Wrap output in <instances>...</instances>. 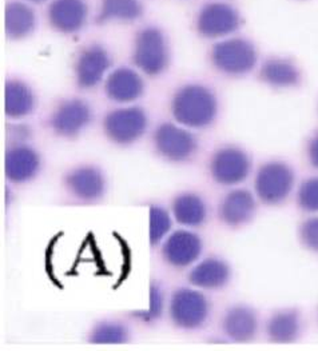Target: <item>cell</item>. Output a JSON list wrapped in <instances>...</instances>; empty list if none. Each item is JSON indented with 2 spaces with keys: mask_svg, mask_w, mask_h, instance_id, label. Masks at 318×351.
Masks as SVG:
<instances>
[{
  "mask_svg": "<svg viewBox=\"0 0 318 351\" xmlns=\"http://www.w3.org/2000/svg\"><path fill=\"white\" fill-rule=\"evenodd\" d=\"M5 34L10 39H25L34 32L36 16L34 10L23 1H10L4 14Z\"/></svg>",
  "mask_w": 318,
  "mask_h": 351,
  "instance_id": "22",
  "label": "cell"
},
{
  "mask_svg": "<svg viewBox=\"0 0 318 351\" xmlns=\"http://www.w3.org/2000/svg\"><path fill=\"white\" fill-rule=\"evenodd\" d=\"M218 213L222 222L229 226L245 225L255 213V199L247 190H234L220 202Z\"/></svg>",
  "mask_w": 318,
  "mask_h": 351,
  "instance_id": "17",
  "label": "cell"
},
{
  "mask_svg": "<svg viewBox=\"0 0 318 351\" xmlns=\"http://www.w3.org/2000/svg\"><path fill=\"white\" fill-rule=\"evenodd\" d=\"M163 310V294L155 285L150 289V308L145 314V319H155L162 314Z\"/></svg>",
  "mask_w": 318,
  "mask_h": 351,
  "instance_id": "30",
  "label": "cell"
},
{
  "mask_svg": "<svg viewBox=\"0 0 318 351\" xmlns=\"http://www.w3.org/2000/svg\"><path fill=\"white\" fill-rule=\"evenodd\" d=\"M231 276L230 266L218 258H206L190 271L189 280L199 289L216 290L223 287Z\"/></svg>",
  "mask_w": 318,
  "mask_h": 351,
  "instance_id": "20",
  "label": "cell"
},
{
  "mask_svg": "<svg viewBox=\"0 0 318 351\" xmlns=\"http://www.w3.org/2000/svg\"><path fill=\"white\" fill-rule=\"evenodd\" d=\"M298 206L308 213H318V176L306 179L297 193Z\"/></svg>",
  "mask_w": 318,
  "mask_h": 351,
  "instance_id": "28",
  "label": "cell"
},
{
  "mask_svg": "<svg viewBox=\"0 0 318 351\" xmlns=\"http://www.w3.org/2000/svg\"><path fill=\"white\" fill-rule=\"evenodd\" d=\"M154 146L165 159L185 162L196 154L198 142L189 130L172 123H163L154 132Z\"/></svg>",
  "mask_w": 318,
  "mask_h": 351,
  "instance_id": "8",
  "label": "cell"
},
{
  "mask_svg": "<svg viewBox=\"0 0 318 351\" xmlns=\"http://www.w3.org/2000/svg\"><path fill=\"white\" fill-rule=\"evenodd\" d=\"M89 8L84 0H52L47 10L49 25L62 34H75L87 22Z\"/></svg>",
  "mask_w": 318,
  "mask_h": 351,
  "instance_id": "13",
  "label": "cell"
},
{
  "mask_svg": "<svg viewBox=\"0 0 318 351\" xmlns=\"http://www.w3.org/2000/svg\"><path fill=\"white\" fill-rule=\"evenodd\" d=\"M144 79L131 69L121 67L107 76L104 82V93L111 101L130 103L144 95Z\"/></svg>",
  "mask_w": 318,
  "mask_h": 351,
  "instance_id": "15",
  "label": "cell"
},
{
  "mask_svg": "<svg viewBox=\"0 0 318 351\" xmlns=\"http://www.w3.org/2000/svg\"><path fill=\"white\" fill-rule=\"evenodd\" d=\"M299 238L306 249L318 252V217L309 218L301 225Z\"/></svg>",
  "mask_w": 318,
  "mask_h": 351,
  "instance_id": "29",
  "label": "cell"
},
{
  "mask_svg": "<svg viewBox=\"0 0 318 351\" xmlns=\"http://www.w3.org/2000/svg\"><path fill=\"white\" fill-rule=\"evenodd\" d=\"M144 7L139 0H102L97 23L103 25L111 21L133 22L142 16Z\"/></svg>",
  "mask_w": 318,
  "mask_h": 351,
  "instance_id": "25",
  "label": "cell"
},
{
  "mask_svg": "<svg viewBox=\"0 0 318 351\" xmlns=\"http://www.w3.org/2000/svg\"><path fill=\"white\" fill-rule=\"evenodd\" d=\"M242 25L240 12L230 4L214 1L198 14L196 31L205 38H222L236 32Z\"/></svg>",
  "mask_w": 318,
  "mask_h": 351,
  "instance_id": "7",
  "label": "cell"
},
{
  "mask_svg": "<svg viewBox=\"0 0 318 351\" xmlns=\"http://www.w3.org/2000/svg\"><path fill=\"white\" fill-rule=\"evenodd\" d=\"M210 311L206 297L193 289H178L172 294L170 315L172 322L181 328L193 330L202 326Z\"/></svg>",
  "mask_w": 318,
  "mask_h": 351,
  "instance_id": "6",
  "label": "cell"
},
{
  "mask_svg": "<svg viewBox=\"0 0 318 351\" xmlns=\"http://www.w3.org/2000/svg\"><path fill=\"white\" fill-rule=\"evenodd\" d=\"M103 128L106 135L114 143H134L146 131V112L139 107H123L113 110L106 115Z\"/></svg>",
  "mask_w": 318,
  "mask_h": 351,
  "instance_id": "5",
  "label": "cell"
},
{
  "mask_svg": "<svg viewBox=\"0 0 318 351\" xmlns=\"http://www.w3.org/2000/svg\"><path fill=\"white\" fill-rule=\"evenodd\" d=\"M266 332L270 341L277 343H291L301 332V318L295 310L277 311L270 317Z\"/></svg>",
  "mask_w": 318,
  "mask_h": 351,
  "instance_id": "23",
  "label": "cell"
},
{
  "mask_svg": "<svg viewBox=\"0 0 318 351\" xmlns=\"http://www.w3.org/2000/svg\"><path fill=\"white\" fill-rule=\"evenodd\" d=\"M28 1H32V3H42V1H45V0H28Z\"/></svg>",
  "mask_w": 318,
  "mask_h": 351,
  "instance_id": "32",
  "label": "cell"
},
{
  "mask_svg": "<svg viewBox=\"0 0 318 351\" xmlns=\"http://www.w3.org/2000/svg\"><path fill=\"white\" fill-rule=\"evenodd\" d=\"M222 328L231 341L249 342L257 334L258 319L250 307L240 304L227 310L223 317Z\"/></svg>",
  "mask_w": 318,
  "mask_h": 351,
  "instance_id": "19",
  "label": "cell"
},
{
  "mask_svg": "<svg viewBox=\"0 0 318 351\" xmlns=\"http://www.w3.org/2000/svg\"><path fill=\"white\" fill-rule=\"evenodd\" d=\"M174 218L183 226H199L205 222L207 210L201 197L192 193L178 195L172 202Z\"/></svg>",
  "mask_w": 318,
  "mask_h": 351,
  "instance_id": "24",
  "label": "cell"
},
{
  "mask_svg": "<svg viewBox=\"0 0 318 351\" xmlns=\"http://www.w3.org/2000/svg\"><path fill=\"white\" fill-rule=\"evenodd\" d=\"M127 339V327L118 322H102L94 327L90 334V342L95 345H120Z\"/></svg>",
  "mask_w": 318,
  "mask_h": 351,
  "instance_id": "26",
  "label": "cell"
},
{
  "mask_svg": "<svg viewBox=\"0 0 318 351\" xmlns=\"http://www.w3.org/2000/svg\"><path fill=\"white\" fill-rule=\"evenodd\" d=\"M35 108V95L32 90L19 79H11L5 83L4 110L8 118L22 119Z\"/></svg>",
  "mask_w": 318,
  "mask_h": 351,
  "instance_id": "21",
  "label": "cell"
},
{
  "mask_svg": "<svg viewBox=\"0 0 318 351\" xmlns=\"http://www.w3.org/2000/svg\"><path fill=\"white\" fill-rule=\"evenodd\" d=\"M202 252L201 238L188 230L174 231L166 239L162 254L165 261L174 267H188L196 262Z\"/></svg>",
  "mask_w": 318,
  "mask_h": 351,
  "instance_id": "12",
  "label": "cell"
},
{
  "mask_svg": "<svg viewBox=\"0 0 318 351\" xmlns=\"http://www.w3.org/2000/svg\"><path fill=\"white\" fill-rule=\"evenodd\" d=\"M210 59L222 74L241 76L249 74L255 67L258 53L254 45L247 39L233 38L214 45Z\"/></svg>",
  "mask_w": 318,
  "mask_h": 351,
  "instance_id": "2",
  "label": "cell"
},
{
  "mask_svg": "<svg viewBox=\"0 0 318 351\" xmlns=\"http://www.w3.org/2000/svg\"><path fill=\"white\" fill-rule=\"evenodd\" d=\"M133 60L148 76L161 75L168 69L169 47L161 29L146 27L137 34Z\"/></svg>",
  "mask_w": 318,
  "mask_h": 351,
  "instance_id": "3",
  "label": "cell"
},
{
  "mask_svg": "<svg viewBox=\"0 0 318 351\" xmlns=\"http://www.w3.org/2000/svg\"><path fill=\"white\" fill-rule=\"evenodd\" d=\"M69 191L79 201H98L106 189V182L102 171L94 166H82L69 173L66 179Z\"/></svg>",
  "mask_w": 318,
  "mask_h": 351,
  "instance_id": "14",
  "label": "cell"
},
{
  "mask_svg": "<svg viewBox=\"0 0 318 351\" xmlns=\"http://www.w3.org/2000/svg\"><path fill=\"white\" fill-rule=\"evenodd\" d=\"M308 158H309L310 165L315 169H318V134H316L309 141V145H308Z\"/></svg>",
  "mask_w": 318,
  "mask_h": 351,
  "instance_id": "31",
  "label": "cell"
},
{
  "mask_svg": "<svg viewBox=\"0 0 318 351\" xmlns=\"http://www.w3.org/2000/svg\"><path fill=\"white\" fill-rule=\"evenodd\" d=\"M39 169L41 156L34 149L18 145L7 151L4 170L8 180L14 183H25L36 176Z\"/></svg>",
  "mask_w": 318,
  "mask_h": 351,
  "instance_id": "16",
  "label": "cell"
},
{
  "mask_svg": "<svg viewBox=\"0 0 318 351\" xmlns=\"http://www.w3.org/2000/svg\"><path fill=\"white\" fill-rule=\"evenodd\" d=\"M251 170V162L245 151L227 146L212 156L210 174L213 179L225 186L238 184L245 180Z\"/></svg>",
  "mask_w": 318,
  "mask_h": 351,
  "instance_id": "9",
  "label": "cell"
},
{
  "mask_svg": "<svg viewBox=\"0 0 318 351\" xmlns=\"http://www.w3.org/2000/svg\"><path fill=\"white\" fill-rule=\"evenodd\" d=\"M172 112L174 119L188 128H205L216 121L218 101L206 86L188 84L175 93Z\"/></svg>",
  "mask_w": 318,
  "mask_h": 351,
  "instance_id": "1",
  "label": "cell"
},
{
  "mask_svg": "<svg viewBox=\"0 0 318 351\" xmlns=\"http://www.w3.org/2000/svg\"><path fill=\"white\" fill-rule=\"evenodd\" d=\"M294 180L293 169L289 165L273 160L260 167L254 187L261 201L268 204H278L291 195Z\"/></svg>",
  "mask_w": 318,
  "mask_h": 351,
  "instance_id": "4",
  "label": "cell"
},
{
  "mask_svg": "<svg viewBox=\"0 0 318 351\" xmlns=\"http://www.w3.org/2000/svg\"><path fill=\"white\" fill-rule=\"evenodd\" d=\"M111 66V59L104 47L91 45L83 49L75 62V77L80 88L95 87Z\"/></svg>",
  "mask_w": 318,
  "mask_h": 351,
  "instance_id": "11",
  "label": "cell"
},
{
  "mask_svg": "<svg viewBox=\"0 0 318 351\" xmlns=\"http://www.w3.org/2000/svg\"><path fill=\"white\" fill-rule=\"evenodd\" d=\"M93 111L82 99H67L62 101L51 115V128L63 138H75L83 128L90 125Z\"/></svg>",
  "mask_w": 318,
  "mask_h": 351,
  "instance_id": "10",
  "label": "cell"
},
{
  "mask_svg": "<svg viewBox=\"0 0 318 351\" xmlns=\"http://www.w3.org/2000/svg\"><path fill=\"white\" fill-rule=\"evenodd\" d=\"M260 79L275 88H291L301 83L302 74L292 59L271 56L261 66Z\"/></svg>",
  "mask_w": 318,
  "mask_h": 351,
  "instance_id": "18",
  "label": "cell"
},
{
  "mask_svg": "<svg viewBox=\"0 0 318 351\" xmlns=\"http://www.w3.org/2000/svg\"><path fill=\"white\" fill-rule=\"evenodd\" d=\"M172 228V219L169 213L159 207V206H151L150 207V226H148V235H150V243L158 245L170 231Z\"/></svg>",
  "mask_w": 318,
  "mask_h": 351,
  "instance_id": "27",
  "label": "cell"
}]
</instances>
